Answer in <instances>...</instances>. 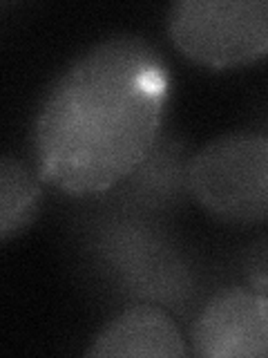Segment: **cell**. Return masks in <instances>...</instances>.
Listing matches in <instances>:
<instances>
[{
	"instance_id": "6da1fadb",
	"label": "cell",
	"mask_w": 268,
	"mask_h": 358,
	"mask_svg": "<svg viewBox=\"0 0 268 358\" xmlns=\"http://www.w3.org/2000/svg\"><path fill=\"white\" fill-rule=\"evenodd\" d=\"M168 70L150 43L114 36L56 78L34 126L38 175L67 195L114 188L148 159L161 128Z\"/></svg>"
},
{
	"instance_id": "7a4b0ae2",
	"label": "cell",
	"mask_w": 268,
	"mask_h": 358,
	"mask_svg": "<svg viewBox=\"0 0 268 358\" xmlns=\"http://www.w3.org/2000/svg\"><path fill=\"white\" fill-rule=\"evenodd\" d=\"M190 195L228 224L268 222V134L232 132L206 143L188 164Z\"/></svg>"
},
{
	"instance_id": "3957f363",
	"label": "cell",
	"mask_w": 268,
	"mask_h": 358,
	"mask_svg": "<svg viewBox=\"0 0 268 358\" xmlns=\"http://www.w3.org/2000/svg\"><path fill=\"white\" fill-rule=\"evenodd\" d=\"M168 34L199 65H248L268 56V0H181L170 7Z\"/></svg>"
},
{
	"instance_id": "277c9868",
	"label": "cell",
	"mask_w": 268,
	"mask_h": 358,
	"mask_svg": "<svg viewBox=\"0 0 268 358\" xmlns=\"http://www.w3.org/2000/svg\"><path fill=\"white\" fill-rule=\"evenodd\" d=\"M201 358H268V296L230 289L215 296L193 327Z\"/></svg>"
},
{
	"instance_id": "5b68a950",
	"label": "cell",
	"mask_w": 268,
	"mask_h": 358,
	"mask_svg": "<svg viewBox=\"0 0 268 358\" xmlns=\"http://www.w3.org/2000/svg\"><path fill=\"white\" fill-rule=\"evenodd\" d=\"M87 356H186L188 347L177 322L161 307L134 305L98 331Z\"/></svg>"
},
{
	"instance_id": "8992f818",
	"label": "cell",
	"mask_w": 268,
	"mask_h": 358,
	"mask_svg": "<svg viewBox=\"0 0 268 358\" xmlns=\"http://www.w3.org/2000/svg\"><path fill=\"white\" fill-rule=\"evenodd\" d=\"M43 190L27 166L5 157L0 162V238L7 242L36 217Z\"/></svg>"
}]
</instances>
